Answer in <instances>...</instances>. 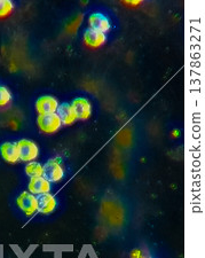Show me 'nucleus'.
<instances>
[{
    "instance_id": "3",
    "label": "nucleus",
    "mask_w": 205,
    "mask_h": 258,
    "mask_svg": "<svg viewBox=\"0 0 205 258\" xmlns=\"http://www.w3.org/2000/svg\"><path fill=\"white\" fill-rule=\"evenodd\" d=\"M63 176V168H62L61 164L55 160L48 161L47 163L43 166V177L48 182H56L58 180H61Z\"/></svg>"
},
{
    "instance_id": "9",
    "label": "nucleus",
    "mask_w": 205,
    "mask_h": 258,
    "mask_svg": "<svg viewBox=\"0 0 205 258\" xmlns=\"http://www.w3.org/2000/svg\"><path fill=\"white\" fill-rule=\"evenodd\" d=\"M56 207V200L52 194H40L37 198V210L40 214H51Z\"/></svg>"
},
{
    "instance_id": "16",
    "label": "nucleus",
    "mask_w": 205,
    "mask_h": 258,
    "mask_svg": "<svg viewBox=\"0 0 205 258\" xmlns=\"http://www.w3.org/2000/svg\"><path fill=\"white\" fill-rule=\"evenodd\" d=\"M132 258H145V257L141 256V251L135 250L134 252H132Z\"/></svg>"
},
{
    "instance_id": "15",
    "label": "nucleus",
    "mask_w": 205,
    "mask_h": 258,
    "mask_svg": "<svg viewBox=\"0 0 205 258\" xmlns=\"http://www.w3.org/2000/svg\"><path fill=\"white\" fill-rule=\"evenodd\" d=\"M12 100L11 91L6 86L0 85V108L7 106Z\"/></svg>"
},
{
    "instance_id": "2",
    "label": "nucleus",
    "mask_w": 205,
    "mask_h": 258,
    "mask_svg": "<svg viewBox=\"0 0 205 258\" xmlns=\"http://www.w3.org/2000/svg\"><path fill=\"white\" fill-rule=\"evenodd\" d=\"M38 126L44 133H54L61 127L62 123L56 113L47 114V115H39L37 118Z\"/></svg>"
},
{
    "instance_id": "8",
    "label": "nucleus",
    "mask_w": 205,
    "mask_h": 258,
    "mask_svg": "<svg viewBox=\"0 0 205 258\" xmlns=\"http://www.w3.org/2000/svg\"><path fill=\"white\" fill-rule=\"evenodd\" d=\"M90 28L96 31L106 33L110 30V20L102 13H93L89 18Z\"/></svg>"
},
{
    "instance_id": "6",
    "label": "nucleus",
    "mask_w": 205,
    "mask_h": 258,
    "mask_svg": "<svg viewBox=\"0 0 205 258\" xmlns=\"http://www.w3.org/2000/svg\"><path fill=\"white\" fill-rule=\"evenodd\" d=\"M18 206L26 215H33L37 211V198L31 193L23 192L18 198Z\"/></svg>"
},
{
    "instance_id": "1",
    "label": "nucleus",
    "mask_w": 205,
    "mask_h": 258,
    "mask_svg": "<svg viewBox=\"0 0 205 258\" xmlns=\"http://www.w3.org/2000/svg\"><path fill=\"white\" fill-rule=\"evenodd\" d=\"M19 148L20 160L23 162H32L38 157L39 148L33 141L28 139H22L16 143Z\"/></svg>"
},
{
    "instance_id": "14",
    "label": "nucleus",
    "mask_w": 205,
    "mask_h": 258,
    "mask_svg": "<svg viewBox=\"0 0 205 258\" xmlns=\"http://www.w3.org/2000/svg\"><path fill=\"white\" fill-rule=\"evenodd\" d=\"M13 11V3L10 0H0V19L6 18Z\"/></svg>"
},
{
    "instance_id": "10",
    "label": "nucleus",
    "mask_w": 205,
    "mask_h": 258,
    "mask_svg": "<svg viewBox=\"0 0 205 258\" xmlns=\"http://www.w3.org/2000/svg\"><path fill=\"white\" fill-rule=\"evenodd\" d=\"M0 153L4 160L10 162V163H16L20 160V154L18 145L14 143H5L0 147Z\"/></svg>"
},
{
    "instance_id": "12",
    "label": "nucleus",
    "mask_w": 205,
    "mask_h": 258,
    "mask_svg": "<svg viewBox=\"0 0 205 258\" xmlns=\"http://www.w3.org/2000/svg\"><path fill=\"white\" fill-rule=\"evenodd\" d=\"M51 190V185L44 177L32 178L29 182V192L31 194H46Z\"/></svg>"
},
{
    "instance_id": "7",
    "label": "nucleus",
    "mask_w": 205,
    "mask_h": 258,
    "mask_svg": "<svg viewBox=\"0 0 205 258\" xmlns=\"http://www.w3.org/2000/svg\"><path fill=\"white\" fill-rule=\"evenodd\" d=\"M84 43L86 44V46L91 48H98L106 43V35L89 28L84 32Z\"/></svg>"
},
{
    "instance_id": "5",
    "label": "nucleus",
    "mask_w": 205,
    "mask_h": 258,
    "mask_svg": "<svg viewBox=\"0 0 205 258\" xmlns=\"http://www.w3.org/2000/svg\"><path fill=\"white\" fill-rule=\"evenodd\" d=\"M58 107L57 100L51 95H44L39 98L36 102V109L39 115H47L56 113Z\"/></svg>"
},
{
    "instance_id": "13",
    "label": "nucleus",
    "mask_w": 205,
    "mask_h": 258,
    "mask_svg": "<svg viewBox=\"0 0 205 258\" xmlns=\"http://www.w3.org/2000/svg\"><path fill=\"white\" fill-rule=\"evenodd\" d=\"M26 173L31 179L43 177V165L37 163V162H29L26 166Z\"/></svg>"
},
{
    "instance_id": "11",
    "label": "nucleus",
    "mask_w": 205,
    "mask_h": 258,
    "mask_svg": "<svg viewBox=\"0 0 205 258\" xmlns=\"http://www.w3.org/2000/svg\"><path fill=\"white\" fill-rule=\"evenodd\" d=\"M56 115L60 118L61 123L64 124V125H70V124H73L77 119L73 107L69 103H62V105L58 106Z\"/></svg>"
},
{
    "instance_id": "4",
    "label": "nucleus",
    "mask_w": 205,
    "mask_h": 258,
    "mask_svg": "<svg viewBox=\"0 0 205 258\" xmlns=\"http://www.w3.org/2000/svg\"><path fill=\"white\" fill-rule=\"evenodd\" d=\"M71 107L75 111L77 119H89L92 114V105L85 98H77L71 102Z\"/></svg>"
}]
</instances>
